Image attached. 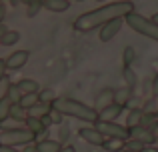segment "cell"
<instances>
[{
    "label": "cell",
    "mask_w": 158,
    "mask_h": 152,
    "mask_svg": "<svg viewBox=\"0 0 158 152\" xmlns=\"http://www.w3.org/2000/svg\"><path fill=\"white\" fill-rule=\"evenodd\" d=\"M130 98H132V88H128L126 84L120 86V88H114V104H118V106L124 108V106L130 102Z\"/></svg>",
    "instance_id": "obj_13"
},
{
    "label": "cell",
    "mask_w": 158,
    "mask_h": 152,
    "mask_svg": "<svg viewBox=\"0 0 158 152\" xmlns=\"http://www.w3.org/2000/svg\"><path fill=\"white\" fill-rule=\"evenodd\" d=\"M58 152H76V150H74V146H70V144H64V146H62V148L58 150Z\"/></svg>",
    "instance_id": "obj_36"
},
{
    "label": "cell",
    "mask_w": 158,
    "mask_h": 152,
    "mask_svg": "<svg viewBox=\"0 0 158 152\" xmlns=\"http://www.w3.org/2000/svg\"><path fill=\"white\" fill-rule=\"evenodd\" d=\"M130 12H134V2H130V0H114L110 4H104L100 8H94V10L80 14L72 22V26L76 32H90V30H96V28L104 26L110 20L126 18Z\"/></svg>",
    "instance_id": "obj_1"
},
{
    "label": "cell",
    "mask_w": 158,
    "mask_h": 152,
    "mask_svg": "<svg viewBox=\"0 0 158 152\" xmlns=\"http://www.w3.org/2000/svg\"><path fill=\"white\" fill-rule=\"evenodd\" d=\"M76 2H82V0H76Z\"/></svg>",
    "instance_id": "obj_41"
},
{
    "label": "cell",
    "mask_w": 158,
    "mask_h": 152,
    "mask_svg": "<svg viewBox=\"0 0 158 152\" xmlns=\"http://www.w3.org/2000/svg\"><path fill=\"white\" fill-rule=\"evenodd\" d=\"M4 16H6V6H4V2L0 0V24L4 22Z\"/></svg>",
    "instance_id": "obj_34"
},
{
    "label": "cell",
    "mask_w": 158,
    "mask_h": 152,
    "mask_svg": "<svg viewBox=\"0 0 158 152\" xmlns=\"http://www.w3.org/2000/svg\"><path fill=\"white\" fill-rule=\"evenodd\" d=\"M42 8L50 12H66L70 8V0H42Z\"/></svg>",
    "instance_id": "obj_15"
},
{
    "label": "cell",
    "mask_w": 158,
    "mask_h": 152,
    "mask_svg": "<svg viewBox=\"0 0 158 152\" xmlns=\"http://www.w3.org/2000/svg\"><path fill=\"white\" fill-rule=\"evenodd\" d=\"M12 84H14V82H12L10 78H8V74L4 76L2 80H0V102H2V100H6V98H8V92H10Z\"/></svg>",
    "instance_id": "obj_22"
},
{
    "label": "cell",
    "mask_w": 158,
    "mask_h": 152,
    "mask_svg": "<svg viewBox=\"0 0 158 152\" xmlns=\"http://www.w3.org/2000/svg\"><path fill=\"white\" fill-rule=\"evenodd\" d=\"M128 138L142 142L144 146H150V144H154V142H156V134H154V130L146 128V126H142V124L128 128Z\"/></svg>",
    "instance_id": "obj_6"
},
{
    "label": "cell",
    "mask_w": 158,
    "mask_h": 152,
    "mask_svg": "<svg viewBox=\"0 0 158 152\" xmlns=\"http://www.w3.org/2000/svg\"><path fill=\"white\" fill-rule=\"evenodd\" d=\"M50 110H52V104H46V102L38 100L30 110H28V116H30V118H44V116H48Z\"/></svg>",
    "instance_id": "obj_16"
},
{
    "label": "cell",
    "mask_w": 158,
    "mask_h": 152,
    "mask_svg": "<svg viewBox=\"0 0 158 152\" xmlns=\"http://www.w3.org/2000/svg\"><path fill=\"white\" fill-rule=\"evenodd\" d=\"M0 146H2V144H0Z\"/></svg>",
    "instance_id": "obj_43"
},
{
    "label": "cell",
    "mask_w": 158,
    "mask_h": 152,
    "mask_svg": "<svg viewBox=\"0 0 158 152\" xmlns=\"http://www.w3.org/2000/svg\"><path fill=\"white\" fill-rule=\"evenodd\" d=\"M124 144H126V140H120V138H106L104 144H102V148L106 152H122Z\"/></svg>",
    "instance_id": "obj_19"
},
{
    "label": "cell",
    "mask_w": 158,
    "mask_h": 152,
    "mask_svg": "<svg viewBox=\"0 0 158 152\" xmlns=\"http://www.w3.org/2000/svg\"><path fill=\"white\" fill-rule=\"evenodd\" d=\"M22 96H24V94H22V90H20L16 84H12L10 92H8V100H10L12 104H20V98H22Z\"/></svg>",
    "instance_id": "obj_28"
},
{
    "label": "cell",
    "mask_w": 158,
    "mask_h": 152,
    "mask_svg": "<svg viewBox=\"0 0 158 152\" xmlns=\"http://www.w3.org/2000/svg\"><path fill=\"white\" fill-rule=\"evenodd\" d=\"M6 58H0V80H2L4 76H6Z\"/></svg>",
    "instance_id": "obj_32"
},
{
    "label": "cell",
    "mask_w": 158,
    "mask_h": 152,
    "mask_svg": "<svg viewBox=\"0 0 158 152\" xmlns=\"http://www.w3.org/2000/svg\"><path fill=\"white\" fill-rule=\"evenodd\" d=\"M36 136L26 128V126H18V128H4L0 132V144L4 146H28L34 144Z\"/></svg>",
    "instance_id": "obj_4"
},
{
    "label": "cell",
    "mask_w": 158,
    "mask_h": 152,
    "mask_svg": "<svg viewBox=\"0 0 158 152\" xmlns=\"http://www.w3.org/2000/svg\"><path fill=\"white\" fill-rule=\"evenodd\" d=\"M10 108H12V102L8 100V98L0 102V124H2V122H6L8 118H10Z\"/></svg>",
    "instance_id": "obj_25"
},
{
    "label": "cell",
    "mask_w": 158,
    "mask_h": 152,
    "mask_svg": "<svg viewBox=\"0 0 158 152\" xmlns=\"http://www.w3.org/2000/svg\"><path fill=\"white\" fill-rule=\"evenodd\" d=\"M0 152H22V150H18V148H14V146H0Z\"/></svg>",
    "instance_id": "obj_35"
},
{
    "label": "cell",
    "mask_w": 158,
    "mask_h": 152,
    "mask_svg": "<svg viewBox=\"0 0 158 152\" xmlns=\"http://www.w3.org/2000/svg\"><path fill=\"white\" fill-rule=\"evenodd\" d=\"M24 126H26V128L30 130V132L34 134L36 138H38L40 134H44V132L48 130V126L44 124L42 118H30V116H28V118H26V122H24Z\"/></svg>",
    "instance_id": "obj_12"
},
{
    "label": "cell",
    "mask_w": 158,
    "mask_h": 152,
    "mask_svg": "<svg viewBox=\"0 0 158 152\" xmlns=\"http://www.w3.org/2000/svg\"><path fill=\"white\" fill-rule=\"evenodd\" d=\"M142 152H158V146H152V144L150 146H144Z\"/></svg>",
    "instance_id": "obj_37"
},
{
    "label": "cell",
    "mask_w": 158,
    "mask_h": 152,
    "mask_svg": "<svg viewBox=\"0 0 158 152\" xmlns=\"http://www.w3.org/2000/svg\"><path fill=\"white\" fill-rule=\"evenodd\" d=\"M122 76H124V82H126L128 88H134L136 86V74H134V70H132V66H124Z\"/></svg>",
    "instance_id": "obj_23"
},
{
    "label": "cell",
    "mask_w": 158,
    "mask_h": 152,
    "mask_svg": "<svg viewBox=\"0 0 158 152\" xmlns=\"http://www.w3.org/2000/svg\"><path fill=\"white\" fill-rule=\"evenodd\" d=\"M38 100L40 102H46V104H52L54 100H56V96H54V90L52 88H44L38 92Z\"/></svg>",
    "instance_id": "obj_27"
},
{
    "label": "cell",
    "mask_w": 158,
    "mask_h": 152,
    "mask_svg": "<svg viewBox=\"0 0 158 152\" xmlns=\"http://www.w3.org/2000/svg\"><path fill=\"white\" fill-rule=\"evenodd\" d=\"M94 2H104V0H94Z\"/></svg>",
    "instance_id": "obj_40"
},
{
    "label": "cell",
    "mask_w": 158,
    "mask_h": 152,
    "mask_svg": "<svg viewBox=\"0 0 158 152\" xmlns=\"http://www.w3.org/2000/svg\"><path fill=\"white\" fill-rule=\"evenodd\" d=\"M110 104H114V90H112V88L100 90V92H98V96H96L94 110H96V112H100L102 108H106V106H110Z\"/></svg>",
    "instance_id": "obj_10"
},
{
    "label": "cell",
    "mask_w": 158,
    "mask_h": 152,
    "mask_svg": "<svg viewBox=\"0 0 158 152\" xmlns=\"http://www.w3.org/2000/svg\"><path fill=\"white\" fill-rule=\"evenodd\" d=\"M134 58H136L134 48H132V46H124V50H122V64H124V66H132Z\"/></svg>",
    "instance_id": "obj_24"
},
{
    "label": "cell",
    "mask_w": 158,
    "mask_h": 152,
    "mask_svg": "<svg viewBox=\"0 0 158 152\" xmlns=\"http://www.w3.org/2000/svg\"><path fill=\"white\" fill-rule=\"evenodd\" d=\"M122 152H134V150H128V148H124V150H122Z\"/></svg>",
    "instance_id": "obj_39"
},
{
    "label": "cell",
    "mask_w": 158,
    "mask_h": 152,
    "mask_svg": "<svg viewBox=\"0 0 158 152\" xmlns=\"http://www.w3.org/2000/svg\"><path fill=\"white\" fill-rule=\"evenodd\" d=\"M152 96L158 98V74L152 78Z\"/></svg>",
    "instance_id": "obj_33"
},
{
    "label": "cell",
    "mask_w": 158,
    "mask_h": 152,
    "mask_svg": "<svg viewBox=\"0 0 158 152\" xmlns=\"http://www.w3.org/2000/svg\"><path fill=\"white\" fill-rule=\"evenodd\" d=\"M124 22L130 26V30L138 32L140 36H146V38L158 42V24L152 18H146V16L138 14V12H130V14L124 18Z\"/></svg>",
    "instance_id": "obj_3"
},
{
    "label": "cell",
    "mask_w": 158,
    "mask_h": 152,
    "mask_svg": "<svg viewBox=\"0 0 158 152\" xmlns=\"http://www.w3.org/2000/svg\"><path fill=\"white\" fill-rule=\"evenodd\" d=\"M78 136H80L84 142L92 144V146H102V144H104V140H106V138L96 130V126H94V124L92 126H82V128L78 130Z\"/></svg>",
    "instance_id": "obj_8"
},
{
    "label": "cell",
    "mask_w": 158,
    "mask_h": 152,
    "mask_svg": "<svg viewBox=\"0 0 158 152\" xmlns=\"http://www.w3.org/2000/svg\"><path fill=\"white\" fill-rule=\"evenodd\" d=\"M40 8H42V0H36V2L28 4V16H36Z\"/></svg>",
    "instance_id": "obj_31"
},
{
    "label": "cell",
    "mask_w": 158,
    "mask_h": 152,
    "mask_svg": "<svg viewBox=\"0 0 158 152\" xmlns=\"http://www.w3.org/2000/svg\"><path fill=\"white\" fill-rule=\"evenodd\" d=\"M144 118V110L142 108H130L126 116V128H132V126H140Z\"/></svg>",
    "instance_id": "obj_18"
},
{
    "label": "cell",
    "mask_w": 158,
    "mask_h": 152,
    "mask_svg": "<svg viewBox=\"0 0 158 152\" xmlns=\"http://www.w3.org/2000/svg\"><path fill=\"white\" fill-rule=\"evenodd\" d=\"M28 58H30L28 50H16L10 56H6V68L8 70H18V68H22L28 62Z\"/></svg>",
    "instance_id": "obj_9"
},
{
    "label": "cell",
    "mask_w": 158,
    "mask_h": 152,
    "mask_svg": "<svg viewBox=\"0 0 158 152\" xmlns=\"http://www.w3.org/2000/svg\"><path fill=\"white\" fill-rule=\"evenodd\" d=\"M10 118H12L14 122H26L28 110L22 108L20 104H12V108H10Z\"/></svg>",
    "instance_id": "obj_21"
},
{
    "label": "cell",
    "mask_w": 158,
    "mask_h": 152,
    "mask_svg": "<svg viewBox=\"0 0 158 152\" xmlns=\"http://www.w3.org/2000/svg\"><path fill=\"white\" fill-rule=\"evenodd\" d=\"M52 108L60 110L64 116L76 118V120H82L86 124H94L98 120V112L94 110V106H88L80 100H74V98L56 96V100L52 102Z\"/></svg>",
    "instance_id": "obj_2"
},
{
    "label": "cell",
    "mask_w": 158,
    "mask_h": 152,
    "mask_svg": "<svg viewBox=\"0 0 158 152\" xmlns=\"http://www.w3.org/2000/svg\"><path fill=\"white\" fill-rule=\"evenodd\" d=\"M18 40H20L18 30H6L0 36V44H2V46H14V44H18Z\"/></svg>",
    "instance_id": "obj_20"
},
{
    "label": "cell",
    "mask_w": 158,
    "mask_h": 152,
    "mask_svg": "<svg viewBox=\"0 0 158 152\" xmlns=\"http://www.w3.org/2000/svg\"><path fill=\"white\" fill-rule=\"evenodd\" d=\"M122 106H118V104H110V106H106V108H102L100 112H98V120H116V118L122 114Z\"/></svg>",
    "instance_id": "obj_14"
},
{
    "label": "cell",
    "mask_w": 158,
    "mask_h": 152,
    "mask_svg": "<svg viewBox=\"0 0 158 152\" xmlns=\"http://www.w3.org/2000/svg\"><path fill=\"white\" fill-rule=\"evenodd\" d=\"M94 126H96V130L104 138H120V140H128L126 124H118L116 120H96Z\"/></svg>",
    "instance_id": "obj_5"
},
{
    "label": "cell",
    "mask_w": 158,
    "mask_h": 152,
    "mask_svg": "<svg viewBox=\"0 0 158 152\" xmlns=\"http://www.w3.org/2000/svg\"><path fill=\"white\" fill-rule=\"evenodd\" d=\"M36 102H38V94H24V96L20 98V106L26 108V110H30Z\"/></svg>",
    "instance_id": "obj_26"
},
{
    "label": "cell",
    "mask_w": 158,
    "mask_h": 152,
    "mask_svg": "<svg viewBox=\"0 0 158 152\" xmlns=\"http://www.w3.org/2000/svg\"><path fill=\"white\" fill-rule=\"evenodd\" d=\"M16 86L22 90V94H38V92H40L38 82L32 80V78H22V80L16 82Z\"/></svg>",
    "instance_id": "obj_17"
},
{
    "label": "cell",
    "mask_w": 158,
    "mask_h": 152,
    "mask_svg": "<svg viewBox=\"0 0 158 152\" xmlns=\"http://www.w3.org/2000/svg\"><path fill=\"white\" fill-rule=\"evenodd\" d=\"M62 142H58V140H54V138H44V140H38L34 144V148L36 152H58L62 148Z\"/></svg>",
    "instance_id": "obj_11"
},
{
    "label": "cell",
    "mask_w": 158,
    "mask_h": 152,
    "mask_svg": "<svg viewBox=\"0 0 158 152\" xmlns=\"http://www.w3.org/2000/svg\"><path fill=\"white\" fill-rule=\"evenodd\" d=\"M152 20H154V22L158 24V12H156V14H154V16H152Z\"/></svg>",
    "instance_id": "obj_38"
},
{
    "label": "cell",
    "mask_w": 158,
    "mask_h": 152,
    "mask_svg": "<svg viewBox=\"0 0 158 152\" xmlns=\"http://www.w3.org/2000/svg\"><path fill=\"white\" fill-rule=\"evenodd\" d=\"M68 136H70V130H68V126H66L64 122H62V124L58 126V138H56V140L64 144V142L68 140Z\"/></svg>",
    "instance_id": "obj_29"
},
{
    "label": "cell",
    "mask_w": 158,
    "mask_h": 152,
    "mask_svg": "<svg viewBox=\"0 0 158 152\" xmlns=\"http://www.w3.org/2000/svg\"><path fill=\"white\" fill-rule=\"evenodd\" d=\"M122 24H124V18H116V20L106 22L104 26H100V30H98L100 42H110V40H114L116 34L120 32V28H122Z\"/></svg>",
    "instance_id": "obj_7"
},
{
    "label": "cell",
    "mask_w": 158,
    "mask_h": 152,
    "mask_svg": "<svg viewBox=\"0 0 158 152\" xmlns=\"http://www.w3.org/2000/svg\"><path fill=\"white\" fill-rule=\"evenodd\" d=\"M124 148L134 150V152H142V150H144V144H142V142H138V140H132V138H128L126 144H124Z\"/></svg>",
    "instance_id": "obj_30"
},
{
    "label": "cell",
    "mask_w": 158,
    "mask_h": 152,
    "mask_svg": "<svg viewBox=\"0 0 158 152\" xmlns=\"http://www.w3.org/2000/svg\"><path fill=\"white\" fill-rule=\"evenodd\" d=\"M156 142H158V136H156Z\"/></svg>",
    "instance_id": "obj_42"
}]
</instances>
